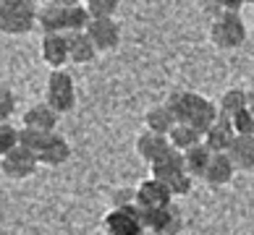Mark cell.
Returning <instances> with one entry per match:
<instances>
[{
    "instance_id": "1",
    "label": "cell",
    "mask_w": 254,
    "mask_h": 235,
    "mask_svg": "<svg viewBox=\"0 0 254 235\" xmlns=\"http://www.w3.org/2000/svg\"><path fill=\"white\" fill-rule=\"evenodd\" d=\"M165 105L173 110L178 123H186V126L196 128L202 136L220 115V110L215 107L210 99L202 97V94H194V92H176V94L168 97Z\"/></svg>"
},
{
    "instance_id": "2",
    "label": "cell",
    "mask_w": 254,
    "mask_h": 235,
    "mask_svg": "<svg viewBox=\"0 0 254 235\" xmlns=\"http://www.w3.org/2000/svg\"><path fill=\"white\" fill-rule=\"evenodd\" d=\"M210 42L220 50H236L247 42V24L239 11H223L210 24Z\"/></svg>"
},
{
    "instance_id": "3",
    "label": "cell",
    "mask_w": 254,
    "mask_h": 235,
    "mask_svg": "<svg viewBox=\"0 0 254 235\" xmlns=\"http://www.w3.org/2000/svg\"><path fill=\"white\" fill-rule=\"evenodd\" d=\"M40 8L34 0H3L0 3V29L5 34H26L37 24Z\"/></svg>"
},
{
    "instance_id": "4",
    "label": "cell",
    "mask_w": 254,
    "mask_h": 235,
    "mask_svg": "<svg viewBox=\"0 0 254 235\" xmlns=\"http://www.w3.org/2000/svg\"><path fill=\"white\" fill-rule=\"evenodd\" d=\"M45 97H48V105L58 110L61 115L71 112L76 107V84H73L71 73H65L63 68L53 71L48 79V87H45Z\"/></svg>"
},
{
    "instance_id": "5",
    "label": "cell",
    "mask_w": 254,
    "mask_h": 235,
    "mask_svg": "<svg viewBox=\"0 0 254 235\" xmlns=\"http://www.w3.org/2000/svg\"><path fill=\"white\" fill-rule=\"evenodd\" d=\"M105 233L108 235H144V222H142V212L136 204H126V206H116L113 212L105 214Z\"/></svg>"
},
{
    "instance_id": "6",
    "label": "cell",
    "mask_w": 254,
    "mask_h": 235,
    "mask_svg": "<svg viewBox=\"0 0 254 235\" xmlns=\"http://www.w3.org/2000/svg\"><path fill=\"white\" fill-rule=\"evenodd\" d=\"M139 212H142L144 228L155 235H178L184 228V214L176 204L160 206V209H139Z\"/></svg>"
},
{
    "instance_id": "7",
    "label": "cell",
    "mask_w": 254,
    "mask_h": 235,
    "mask_svg": "<svg viewBox=\"0 0 254 235\" xmlns=\"http://www.w3.org/2000/svg\"><path fill=\"white\" fill-rule=\"evenodd\" d=\"M3 175L11 178V181H24V178H29L37 165H40V157H37L32 149L26 146H16L11 149L8 154H3Z\"/></svg>"
},
{
    "instance_id": "8",
    "label": "cell",
    "mask_w": 254,
    "mask_h": 235,
    "mask_svg": "<svg viewBox=\"0 0 254 235\" xmlns=\"http://www.w3.org/2000/svg\"><path fill=\"white\" fill-rule=\"evenodd\" d=\"M173 191H171V186L163 183V181H157V178H149V181H144L142 186L136 188V193H134V201L139 209H160V206H168V204H173Z\"/></svg>"
},
{
    "instance_id": "9",
    "label": "cell",
    "mask_w": 254,
    "mask_h": 235,
    "mask_svg": "<svg viewBox=\"0 0 254 235\" xmlns=\"http://www.w3.org/2000/svg\"><path fill=\"white\" fill-rule=\"evenodd\" d=\"M87 34L97 45V50H116L121 45V24L113 16H95Z\"/></svg>"
},
{
    "instance_id": "10",
    "label": "cell",
    "mask_w": 254,
    "mask_h": 235,
    "mask_svg": "<svg viewBox=\"0 0 254 235\" xmlns=\"http://www.w3.org/2000/svg\"><path fill=\"white\" fill-rule=\"evenodd\" d=\"M236 128H233V120L231 118H225V115H218V120L204 131V144L212 149L215 154L218 152H228L231 144H233V139H236Z\"/></svg>"
},
{
    "instance_id": "11",
    "label": "cell",
    "mask_w": 254,
    "mask_h": 235,
    "mask_svg": "<svg viewBox=\"0 0 254 235\" xmlns=\"http://www.w3.org/2000/svg\"><path fill=\"white\" fill-rule=\"evenodd\" d=\"M42 60L48 63L53 71L63 68V65L71 60L68 34H45L42 37Z\"/></svg>"
},
{
    "instance_id": "12",
    "label": "cell",
    "mask_w": 254,
    "mask_h": 235,
    "mask_svg": "<svg viewBox=\"0 0 254 235\" xmlns=\"http://www.w3.org/2000/svg\"><path fill=\"white\" fill-rule=\"evenodd\" d=\"M149 167H152V178H157V181H163V183H171V181H176L178 175L189 173L186 170L184 152H178V149H171V152L163 154L157 162H152Z\"/></svg>"
},
{
    "instance_id": "13",
    "label": "cell",
    "mask_w": 254,
    "mask_h": 235,
    "mask_svg": "<svg viewBox=\"0 0 254 235\" xmlns=\"http://www.w3.org/2000/svg\"><path fill=\"white\" fill-rule=\"evenodd\" d=\"M171 139L168 136H163V134H155V131H144L142 136L136 139V152H139V157L142 159H147L149 165L152 162H157L163 154H168L171 152Z\"/></svg>"
},
{
    "instance_id": "14",
    "label": "cell",
    "mask_w": 254,
    "mask_h": 235,
    "mask_svg": "<svg viewBox=\"0 0 254 235\" xmlns=\"http://www.w3.org/2000/svg\"><path fill=\"white\" fill-rule=\"evenodd\" d=\"M236 170H239V167L233 165L231 154L228 152H218V154H212L202 181L210 183V186H225V183L233 181V173H236Z\"/></svg>"
},
{
    "instance_id": "15",
    "label": "cell",
    "mask_w": 254,
    "mask_h": 235,
    "mask_svg": "<svg viewBox=\"0 0 254 235\" xmlns=\"http://www.w3.org/2000/svg\"><path fill=\"white\" fill-rule=\"evenodd\" d=\"M37 24H40L42 34H65V5L48 0L37 13Z\"/></svg>"
},
{
    "instance_id": "16",
    "label": "cell",
    "mask_w": 254,
    "mask_h": 235,
    "mask_svg": "<svg viewBox=\"0 0 254 235\" xmlns=\"http://www.w3.org/2000/svg\"><path fill=\"white\" fill-rule=\"evenodd\" d=\"M58 110H53L48 102L45 105H34L24 112V126L26 128H37V131H48V134H55V126H58Z\"/></svg>"
},
{
    "instance_id": "17",
    "label": "cell",
    "mask_w": 254,
    "mask_h": 235,
    "mask_svg": "<svg viewBox=\"0 0 254 235\" xmlns=\"http://www.w3.org/2000/svg\"><path fill=\"white\" fill-rule=\"evenodd\" d=\"M68 52H71V63L84 65V63L95 60V55L100 50L87 32H68Z\"/></svg>"
},
{
    "instance_id": "18",
    "label": "cell",
    "mask_w": 254,
    "mask_h": 235,
    "mask_svg": "<svg viewBox=\"0 0 254 235\" xmlns=\"http://www.w3.org/2000/svg\"><path fill=\"white\" fill-rule=\"evenodd\" d=\"M144 123H147V131H155V134L168 136V134L176 128L178 120H176L173 110L168 107V105H157V107H149V110H147Z\"/></svg>"
},
{
    "instance_id": "19",
    "label": "cell",
    "mask_w": 254,
    "mask_h": 235,
    "mask_svg": "<svg viewBox=\"0 0 254 235\" xmlns=\"http://www.w3.org/2000/svg\"><path fill=\"white\" fill-rule=\"evenodd\" d=\"M68 157H71L68 141H65L63 136H58V134H53L50 141L45 144V149L40 152V162L42 165H50V167H61Z\"/></svg>"
},
{
    "instance_id": "20",
    "label": "cell",
    "mask_w": 254,
    "mask_h": 235,
    "mask_svg": "<svg viewBox=\"0 0 254 235\" xmlns=\"http://www.w3.org/2000/svg\"><path fill=\"white\" fill-rule=\"evenodd\" d=\"M212 154H215V152L204 144V139H202L196 146H191L189 152H184L186 170H189V175H191V178H204V170H207V165H210Z\"/></svg>"
},
{
    "instance_id": "21",
    "label": "cell",
    "mask_w": 254,
    "mask_h": 235,
    "mask_svg": "<svg viewBox=\"0 0 254 235\" xmlns=\"http://www.w3.org/2000/svg\"><path fill=\"white\" fill-rule=\"evenodd\" d=\"M228 154L239 170H254V136H236Z\"/></svg>"
},
{
    "instance_id": "22",
    "label": "cell",
    "mask_w": 254,
    "mask_h": 235,
    "mask_svg": "<svg viewBox=\"0 0 254 235\" xmlns=\"http://www.w3.org/2000/svg\"><path fill=\"white\" fill-rule=\"evenodd\" d=\"M92 16L87 3H73V5H65V34L68 32H87L89 24H92Z\"/></svg>"
},
{
    "instance_id": "23",
    "label": "cell",
    "mask_w": 254,
    "mask_h": 235,
    "mask_svg": "<svg viewBox=\"0 0 254 235\" xmlns=\"http://www.w3.org/2000/svg\"><path fill=\"white\" fill-rule=\"evenodd\" d=\"M168 139H171V146L178 149V152H189L191 146H196L202 141V134L191 126L186 123H176V128L168 134Z\"/></svg>"
},
{
    "instance_id": "24",
    "label": "cell",
    "mask_w": 254,
    "mask_h": 235,
    "mask_svg": "<svg viewBox=\"0 0 254 235\" xmlns=\"http://www.w3.org/2000/svg\"><path fill=\"white\" fill-rule=\"evenodd\" d=\"M218 110H220V115H225V118L239 115L241 110H247V92H244V89H228L220 97Z\"/></svg>"
},
{
    "instance_id": "25",
    "label": "cell",
    "mask_w": 254,
    "mask_h": 235,
    "mask_svg": "<svg viewBox=\"0 0 254 235\" xmlns=\"http://www.w3.org/2000/svg\"><path fill=\"white\" fill-rule=\"evenodd\" d=\"M50 136L53 134H48V131H37V128H21V146H26V149H32V152L40 157V152L45 149V144L50 141Z\"/></svg>"
},
{
    "instance_id": "26",
    "label": "cell",
    "mask_w": 254,
    "mask_h": 235,
    "mask_svg": "<svg viewBox=\"0 0 254 235\" xmlns=\"http://www.w3.org/2000/svg\"><path fill=\"white\" fill-rule=\"evenodd\" d=\"M16 146H21V131L13 128L8 120H3V123H0V157L8 154Z\"/></svg>"
},
{
    "instance_id": "27",
    "label": "cell",
    "mask_w": 254,
    "mask_h": 235,
    "mask_svg": "<svg viewBox=\"0 0 254 235\" xmlns=\"http://www.w3.org/2000/svg\"><path fill=\"white\" fill-rule=\"evenodd\" d=\"M233 128H236V134L239 136H254V112L247 107V110H241L239 115H233Z\"/></svg>"
},
{
    "instance_id": "28",
    "label": "cell",
    "mask_w": 254,
    "mask_h": 235,
    "mask_svg": "<svg viewBox=\"0 0 254 235\" xmlns=\"http://www.w3.org/2000/svg\"><path fill=\"white\" fill-rule=\"evenodd\" d=\"M121 0H87V8L92 16H113L118 11Z\"/></svg>"
},
{
    "instance_id": "29",
    "label": "cell",
    "mask_w": 254,
    "mask_h": 235,
    "mask_svg": "<svg viewBox=\"0 0 254 235\" xmlns=\"http://www.w3.org/2000/svg\"><path fill=\"white\" fill-rule=\"evenodd\" d=\"M13 110H16V97L8 87H3V92H0V118L8 120L13 115Z\"/></svg>"
},
{
    "instance_id": "30",
    "label": "cell",
    "mask_w": 254,
    "mask_h": 235,
    "mask_svg": "<svg viewBox=\"0 0 254 235\" xmlns=\"http://www.w3.org/2000/svg\"><path fill=\"white\" fill-rule=\"evenodd\" d=\"M194 181L196 178H191L189 173H184V175H178L176 181H171L168 186H171V191H173V196H186L191 191V186H194Z\"/></svg>"
},
{
    "instance_id": "31",
    "label": "cell",
    "mask_w": 254,
    "mask_h": 235,
    "mask_svg": "<svg viewBox=\"0 0 254 235\" xmlns=\"http://www.w3.org/2000/svg\"><path fill=\"white\" fill-rule=\"evenodd\" d=\"M223 11H241L244 3H249V0H218Z\"/></svg>"
},
{
    "instance_id": "32",
    "label": "cell",
    "mask_w": 254,
    "mask_h": 235,
    "mask_svg": "<svg viewBox=\"0 0 254 235\" xmlns=\"http://www.w3.org/2000/svg\"><path fill=\"white\" fill-rule=\"evenodd\" d=\"M247 107L254 112V89H252V92H247Z\"/></svg>"
},
{
    "instance_id": "33",
    "label": "cell",
    "mask_w": 254,
    "mask_h": 235,
    "mask_svg": "<svg viewBox=\"0 0 254 235\" xmlns=\"http://www.w3.org/2000/svg\"><path fill=\"white\" fill-rule=\"evenodd\" d=\"M50 3H58V5H73V3H81V0H50Z\"/></svg>"
},
{
    "instance_id": "34",
    "label": "cell",
    "mask_w": 254,
    "mask_h": 235,
    "mask_svg": "<svg viewBox=\"0 0 254 235\" xmlns=\"http://www.w3.org/2000/svg\"><path fill=\"white\" fill-rule=\"evenodd\" d=\"M249 3H252V5H254V0H249Z\"/></svg>"
},
{
    "instance_id": "35",
    "label": "cell",
    "mask_w": 254,
    "mask_h": 235,
    "mask_svg": "<svg viewBox=\"0 0 254 235\" xmlns=\"http://www.w3.org/2000/svg\"><path fill=\"white\" fill-rule=\"evenodd\" d=\"M84 3H87V0H84Z\"/></svg>"
}]
</instances>
